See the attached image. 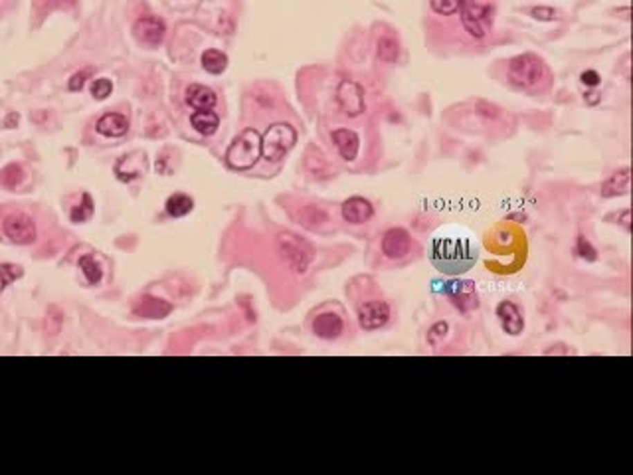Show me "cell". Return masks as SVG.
Returning <instances> with one entry per match:
<instances>
[{
	"instance_id": "cell-27",
	"label": "cell",
	"mask_w": 633,
	"mask_h": 475,
	"mask_svg": "<svg viewBox=\"0 0 633 475\" xmlns=\"http://www.w3.org/2000/svg\"><path fill=\"white\" fill-rule=\"evenodd\" d=\"M24 179V170L20 165H8V167L2 168V172H0V182L6 186V188H18L20 186V182Z\"/></svg>"
},
{
	"instance_id": "cell-3",
	"label": "cell",
	"mask_w": 633,
	"mask_h": 475,
	"mask_svg": "<svg viewBox=\"0 0 633 475\" xmlns=\"http://www.w3.org/2000/svg\"><path fill=\"white\" fill-rule=\"evenodd\" d=\"M509 78L519 87H537L549 78V70L538 56L523 54L509 62Z\"/></svg>"
},
{
	"instance_id": "cell-13",
	"label": "cell",
	"mask_w": 633,
	"mask_h": 475,
	"mask_svg": "<svg viewBox=\"0 0 633 475\" xmlns=\"http://www.w3.org/2000/svg\"><path fill=\"white\" fill-rule=\"evenodd\" d=\"M497 317L501 321V327L509 335H521L524 329V319L521 309L517 307L512 301H501L497 305Z\"/></svg>"
},
{
	"instance_id": "cell-31",
	"label": "cell",
	"mask_w": 633,
	"mask_h": 475,
	"mask_svg": "<svg viewBox=\"0 0 633 475\" xmlns=\"http://www.w3.org/2000/svg\"><path fill=\"white\" fill-rule=\"evenodd\" d=\"M111 91H113V84H111L107 78H99V80H96V82L91 84V96L96 99H99V101L109 98Z\"/></svg>"
},
{
	"instance_id": "cell-1",
	"label": "cell",
	"mask_w": 633,
	"mask_h": 475,
	"mask_svg": "<svg viewBox=\"0 0 633 475\" xmlns=\"http://www.w3.org/2000/svg\"><path fill=\"white\" fill-rule=\"evenodd\" d=\"M479 260V242L465 228L447 226L438 230L431 238L429 262L443 276L467 274Z\"/></svg>"
},
{
	"instance_id": "cell-23",
	"label": "cell",
	"mask_w": 633,
	"mask_h": 475,
	"mask_svg": "<svg viewBox=\"0 0 633 475\" xmlns=\"http://www.w3.org/2000/svg\"><path fill=\"white\" fill-rule=\"evenodd\" d=\"M299 224H303L305 228H309V230H319L323 224L329 222V216H327V212L321 208H316L313 204H309V206H305L299 212Z\"/></svg>"
},
{
	"instance_id": "cell-22",
	"label": "cell",
	"mask_w": 633,
	"mask_h": 475,
	"mask_svg": "<svg viewBox=\"0 0 633 475\" xmlns=\"http://www.w3.org/2000/svg\"><path fill=\"white\" fill-rule=\"evenodd\" d=\"M190 123H193V127L200 133V135L210 137V135H214V133L218 131V127H220V117L212 111V109H208V111H196L193 115V119H190Z\"/></svg>"
},
{
	"instance_id": "cell-33",
	"label": "cell",
	"mask_w": 633,
	"mask_h": 475,
	"mask_svg": "<svg viewBox=\"0 0 633 475\" xmlns=\"http://www.w3.org/2000/svg\"><path fill=\"white\" fill-rule=\"evenodd\" d=\"M531 15L535 16L537 20H542V22H551V20H556L558 16H556V10L551 8V6H535L533 10H531Z\"/></svg>"
},
{
	"instance_id": "cell-21",
	"label": "cell",
	"mask_w": 633,
	"mask_h": 475,
	"mask_svg": "<svg viewBox=\"0 0 633 475\" xmlns=\"http://www.w3.org/2000/svg\"><path fill=\"white\" fill-rule=\"evenodd\" d=\"M630 188V168L616 170L604 184H602V196L612 198V196H621Z\"/></svg>"
},
{
	"instance_id": "cell-6",
	"label": "cell",
	"mask_w": 633,
	"mask_h": 475,
	"mask_svg": "<svg viewBox=\"0 0 633 475\" xmlns=\"http://www.w3.org/2000/svg\"><path fill=\"white\" fill-rule=\"evenodd\" d=\"M461 22H463V28L467 30L469 34L477 40L485 38L487 34V26L493 22L491 18V6L479 2V0H465L463 6H461Z\"/></svg>"
},
{
	"instance_id": "cell-4",
	"label": "cell",
	"mask_w": 633,
	"mask_h": 475,
	"mask_svg": "<svg viewBox=\"0 0 633 475\" xmlns=\"http://www.w3.org/2000/svg\"><path fill=\"white\" fill-rule=\"evenodd\" d=\"M277 248H279L281 258L287 262V266L295 274H305L313 262V248L297 234H291V232L279 234L277 236Z\"/></svg>"
},
{
	"instance_id": "cell-5",
	"label": "cell",
	"mask_w": 633,
	"mask_h": 475,
	"mask_svg": "<svg viewBox=\"0 0 633 475\" xmlns=\"http://www.w3.org/2000/svg\"><path fill=\"white\" fill-rule=\"evenodd\" d=\"M297 143V131L287 123H276L267 127L262 137V154L267 161H279Z\"/></svg>"
},
{
	"instance_id": "cell-15",
	"label": "cell",
	"mask_w": 633,
	"mask_h": 475,
	"mask_svg": "<svg viewBox=\"0 0 633 475\" xmlns=\"http://www.w3.org/2000/svg\"><path fill=\"white\" fill-rule=\"evenodd\" d=\"M313 331H315L316 337L332 341V339L341 337V333L344 331L343 317L337 315V313H330V311L329 313H321L313 321Z\"/></svg>"
},
{
	"instance_id": "cell-18",
	"label": "cell",
	"mask_w": 633,
	"mask_h": 475,
	"mask_svg": "<svg viewBox=\"0 0 633 475\" xmlns=\"http://www.w3.org/2000/svg\"><path fill=\"white\" fill-rule=\"evenodd\" d=\"M97 133H101L103 137H123L129 131V121L121 113H105L99 121H97Z\"/></svg>"
},
{
	"instance_id": "cell-2",
	"label": "cell",
	"mask_w": 633,
	"mask_h": 475,
	"mask_svg": "<svg viewBox=\"0 0 633 475\" xmlns=\"http://www.w3.org/2000/svg\"><path fill=\"white\" fill-rule=\"evenodd\" d=\"M262 156V137L256 129H244L228 147L226 163L234 170H248Z\"/></svg>"
},
{
	"instance_id": "cell-17",
	"label": "cell",
	"mask_w": 633,
	"mask_h": 475,
	"mask_svg": "<svg viewBox=\"0 0 633 475\" xmlns=\"http://www.w3.org/2000/svg\"><path fill=\"white\" fill-rule=\"evenodd\" d=\"M216 101H218L216 93H214L210 87H206V85L194 84L186 89V103H188L193 109H196V111L214 109Z\"/></svg>"
},
{
	"instance_id": "cell-32",
	"label": "cell",
	"mask_w": 633,
	"mask_h": 475,
	"mask_svg": "<svg viewBox=\"0 0 633 475\" xmlns=\"http://www.w3.org/2000/svg\"><path fill=\"white\" fill-rule=\"evenodd\" d=\"M91 71H93L91 68H87V70H82V71H78V73H73V75H71V80L68 82L69 91H80V89H83V84H85V80L91 75Z\"/></svg>"
},
{
	"instance_id": "cell-34",
	"label": "cell",
	"mask_w": 633,
	"mask_h": 475,
	"mask_svg": "<svg viewBox=\"0 0 633 475\" xmlns=\"http://www.w3.org/2000/svg\"><path fill=\"white\" fill-rule=\"evenodd\" d=\"M582 84L590 85V87H596V85L600 84V75H598V71L594 70H586L582 73Z\"/></svg>"
},
{
	"instance_id": "cell-9",
	"label": "cell",
	"mask_w": 633,
	"mask_h": 475,
	"mask_svg": "<svg viewBox=\"0 0 633 475\" xmlns=\"http://www.w3.org/2000/svg\"><path fill=\"white\" fill-rule=\"evenodd\" d=\"M390 319V305L380 299H372V301H364L358 307V323L364 331H376L380 327H384Z\"/></svg>"
},
{
	"instance_id": "cell-14",
	"label": "cell",
	"mask_w": 633,
	"mask_h": 475,
	"mask_svg": "<svg viewBox=\"0 0 633 475\" xmlns=\"http://www.w3.org/2000/svg\"><path fill=\"white\" fill-rule=\"evenodd\" d=\"M341 212H343V218L348 224H364L374 216L372 204L362 196H353V198L344 200Z\"/></svg>"
},
{
	"instance_id": "cell-8",
	"label": "cell",
	"mask_w": 633,
	"mask_h": 475,
	"mask_svg": "<svg viewBox=\"0 0 633 475\" xmlns=\"http://www.w3.org/2000/svg\"><path fill=\"white\" fill-rule=\"evenodd\" d=\"M337 101H339L341 109L348 117H357L366 107V103H364V89L357 82H353V80H343L339 84V87H337Z\"/></svg>"
},
{
	"instance_id": "cell-29",
	"label": "cell",
	"mask_w": 633,
	"mask_h": 475,
	"mask_svg": "<svg viewBox=\"0 0 633 475\" xmlns=\"http://www.w3.org/2000/svg\"><path fill=\"white\" fill-rule=\"evenodd\" d=\"M24 276V271H22V267L20 266H14V264H0V294L8 287V285H12L14 281L20 280Z\"/></svg>"
},
{
	"instance_id": "cell-24",
	"label": "cell",
	"mask_w": 633,
	"mask_h": 475,
	"mask_svg": "<svg viewBox=\"0 0 633 475\" xmlns=\"http://www.w3.org/2000/svg\"><path fill=\"white\" fill-rule=\"evenodd\" d=\"M193 208L194 200L188 195H182V192L168 196V200H166V212H168L172 218H182V216H186Z\"/></svg>"
},
{
	"instance_id": "cell-26",
	"label": "cell",
	"mask_w": 633,
	"mask_h": 475,
	"mask_svg": "<svg viewBox=\"0 0 633 475\" xmlns=\"http://www.w3.org/2000/svg\"><path fill=\"white\" fill-rule=\"evenodd\" d=\"M80 267H82L83 276H85V280H87L89 285H97L101 281V278H103L101 266L97 264L93 256H82L80 258Z\"/></svg>"
},
{
	"instance_id": "cell-35",
	"label": "cell",
	"mask_w": 633,
	"mask_h": 475,
	"mask_svg": "<svg viewBox=\"0 0 633 475\" xmlns=\"http://www.w3.org/2000/svg\"><path fill=\"white\" fill-rule=\"evenodd\" d=\"M578 252H580V256H582V258H586V256H588L590 260H594V258H596V256H594L596 252H594L592 248H590V244L586 242V238H580V240H578Z\"/></svg>"
},
{
	"instance_id": "cell-19",
	"label": "cell",
	"mask_w": 633,
	"mask_h": 475,
	"mask_svg": "<svg viewBox=\"0 0 633 475\" xmlns=\"http://www.w3.org/2000/svg\"><path fill=\"white\" fill-rule=\"evenodd\" d=\"M376 56L380 57L386 64H392L396 62L400 56V40L396 34H392L390 30L380 34L376 38Z\"/></svg>"
},
{
	"instance_id": "cell-7",
	"label": "cell",
	"mask_w": 633,
	"mask_h": 475,
	"mask_svg": "<svg viewBox=\"0 0 633 475\" xmlns=\"http://www.w3.org/2000/svg\"><path fill=\"white\" fill-rule=\"evenodd\" d=\"M2 232H4V236L8 238L12 244H18V246L34 244L36 238H38L36 224L24 212H10L2 220Z\"/></svg>"
},
{
	"instance_id": "cell-11",
	"label": "cell",
	"mask_w": 633,
	"mask_h": 475,
	"mask_svg": "<svg viewBox=\"0 0 633 475\" xmlns=\"http://www.w3.org/2000/svg\"><path fill=\"white\" fill-rule=\"evenodd\" d=\"M133 32L143 44L159 46L165 40L166 26L159 16H141L133 26Z\"/></svg>"
},
{
	"instance_id": "cell-20",
	"label": "cell",
	"mask_w": 633,
	"mask_h": 475,
	"mask_svg": "<svg viewBox=\"0 0 633 475\" xmlns=\"http://www.w3.org/2000/svg\"><path fill=\"white\" fill-rule=\"evenodd\" d=\"M172 311V307L163 301V299H157V297H141L137 303V307H135V313L141 315V317H151V319H161V317H166L168 313Z\"/></svg>"
},
{
	"instance_id": "cell-16",
	"label": "cell",
	"mask_w": 633,
	"mask_h": 475,
	"mask_svg": "<svg viewBox=\"0 0 633 475\" xmlns=\"http://www.w3.org/2000/svg\"><path fill=\"white\" fill-rule=\"evenodd\" d=\"M332 143L339 149L344 161H355L360 149V139L353 129H337L332 131Z\"/></svg>"
},
{
	"instance_id": "cell-25",
	"label": "cell",
	"mask_w": 633,
	"mask_h": 475,
	"mask_svg": "<svg viewBox=\"0 0 633 475\" xmlns=\"http://www.w3.org/2000/svg\"><path fill=\"white\" fill-rule=\"evenodd\" d=\"M202 68L208 73L218 75V73H222V71L228 68V56L224 52H220V50H206L202 54Z\"/></svg>"
},
{
	"instance_id": "cell-30",
	"label": "cell",
	"mask_w": 633,
	"mask_h": 475,
	"mask_svg": "<svg viewBox=\"0 0 633 475\" xmlns=\"http://www.w3.org/2000/svg\"><path fill=\"white\" fill-rule=\"evenodd\" d=\"M463 2H465V0H429V6H431V10L438 12V15L452 16L457 15V12L461 10Z\"/></svg>"
},
{
	"instance_id": "cell-28",
	"label": "cell",
	"mask_w": 633,
	"mask_h": 475,
	"mask_svg": "<svg viewBox=\"0 0 633 475\" xmlns=\"http://www.w3.org/2000/svg\"><path fill=\"white\" fill-rule=\"evenodd\" d=\"M91 216H93V200L89 195H83L82 202L71 208V220L75 224H82L89 220Z\"/></svg>"
},
{
	"instance_id": "cell-10",
	"label": "cell",
	"mask_w": 633,
	"mask_h": 475,
	"mask_svg": "<svg viewBox=\"0 0 633 475\" xmlns=\"http://www.w3.org/2000/svg\"><path fill=\"white\" fill-rule=\"evenodd\" d=\"M412 250V238L404 228H390L382 238V253L390 260H402Z\"/></svg>"
},
{
	"instance_id": "cell-12",
	"label": "cell",
	"mask_w": 633,
	"mask_h": 475,
	"mask_svg": "<svg viewBox=\"0 0 633 475\" xmlns=\"http://www.w3.org/2000/svg\"><path fill=\"white\" fill-rule=\"evenodd\" d=\"M443 294H447L454 299L455 307H459L461 311H471V309L477 307V292H475V283L471 281H449V283H443Z\"/></svg>"
}]
</instances>
